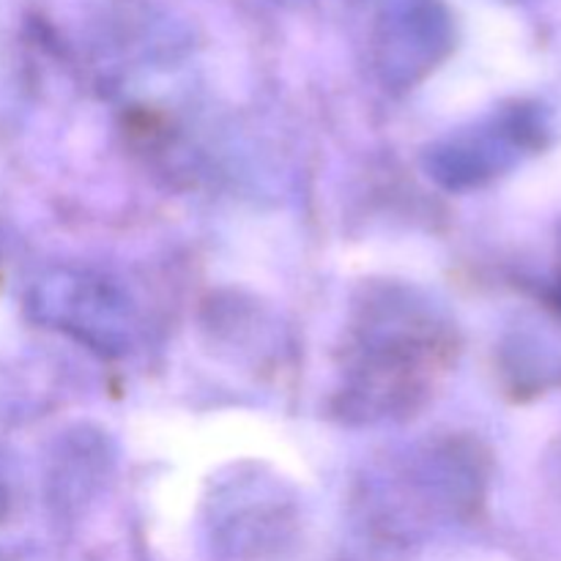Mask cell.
Wrapping results in <instances>:
<instances>
[{"instance_id":"9c48e42d","label":"cell","mask_w":561,"mask_h":561,"mask_svg":"<svg viewBox=\"0 0 561 561\" xmlns=\"http://www.w3.org/2000/svg\"><path fill=\"white\" fill-rule=\"evenodd\" d=\"M0 561H9V559H5V557H0Z\"/></svg>"},{"instance_id":"5b68a950","label":"cell","mask_w":561,"mask_h":561,"mask_svg":"<svg viewBox=\"0 0 561 561\" xmlns=\"http://www.w3.org/2000/svg\"><path fill=\"white\" fill-rule=\"evenodd\" d=\"M551 140V113L537 102H513L427 146L422 164L442 190L471 192L507 175Z\"/></svg>"},{"instance_id":"7a4b0ae2","label":"cell","mask_w":561,"mask_h":561,"mask_svg":"<svg viewBox=\"0 0 561 561\" xmlns=\"http://www.w3.org/2000/svg\"><path fill=\"white\" fill-rule=\"evenodd\" d=\"M488 485V455L471 438H436L403 455L376 477L367 491L389 504L394 526L422 529L444 520L469 518L482 504Z\"/></svg>"},{"instance_id":"52a82bcc","label":"cell","mask_w":561,"mask_h":561,"mask_svg":"<svg viewBox=\"0 0 561 561\" xmlns=\"http://www.w3.org/2000/svg\"><path fill=\"white\" fill-rule=\"evenodd\" d=\"M115 466L113 442L107 433L93 427H71L58 438L55 453L49 455L47 491H53L55 504L77 507L96 496L110 480Z\"/></svg>"},{"instance_id":"ba28073f","label":"cell","mask_w":561,"mask_h":561,"mask_svg":"<svg viewBox=\"0 0 561 561\" xmlns=\"http://www.w3.org/2000/svg\"><path fill=\"white\" fill-rule=\"evenodd\" d=\"M9 513H11V488L9 482L0 477V520L9 518Z\"/></svg>"},{"instance_id":"277c9868","label":"cell","mask_w":561,"mask_h":561,"mask_svg":"<svg viewBox=\"0 0 561 561\" xmlns=\"http://www.w3.org/2000/svg\"><path fill=\"white\" fill-rule=\"evenodd\" d=\"M25 316L104 359L129 354L140 332L129 294L115 279L77 266L38 274L25 294Z\"/></svg>"},{"instance_id":"6da1fadb","label":"cell","mask_w":561,"mask_h":561,"mask_svg":"<svg viewBox=\"0 0 561 561\" xmlns=\"http://www.w3.org/2000/svg\"><path fill=\"white\" fill-rule=\"evenodd\" d=\"M455 356L442 307L405 283H365L354 296L332 411L345 425L414 416Z\"/></svg>"},{"instance_id":"3957f363","label":"cell","mask_w":561,"mask_h":561,"mask_svg":"<svg viewBox=\"0 0 561 561\" xmlns=\"http://www.w3.org/2000/svg\"><path fill=\"white\" fill-rule=\"evenodd\" d=\"M206 529L217 561H283L299 537V502L283 477L239 466L214 482Z\"/></svg>"},{"instance_id":"8992f818","label":"cell","mask_w":561,"mask_h":561,"mask_svg":"<svg viewBox=\"0 0 561 561\" xmlns=\"http://www.w3.org/2000/svg\"><path fill=\"white\" fill-rule=\"evenodd\" d=\"M453 27L433 0H403L387 9L376 31V69L392 91L414 88L449 53Z\"/></svg>"}]
</instances>
